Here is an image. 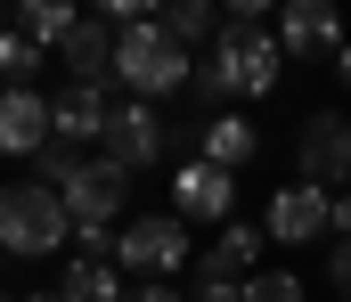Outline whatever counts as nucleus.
I'll return each instance as SVG.
<instances>
[{"mask_svg":"<svg viewBox=\"0 0 351 302\" xmlns=\"http://www.w3.org/2000/svg\"><path fill=\"white\" fill-rule=\"evenodd\" d=\"M196 270H204V278H229V286H254V278H262V229H254V221H229V229L213 237V253H196Z\"/></svg>","mask_w":351,"mask_h":302,"instance_id":"ddd939ff","label":"nucleus"},{"mask_svg":"<svg viewBox=\"0 0 351 302\" xmlns=\"http://www.w3.org/2000/svg\"><path fill=\"white\" fill-rule=\"evenodd\" d=\"M196 302H245V286H229V278H204V270H196Z\"/></svg>","mask_w":351,"mask_h":302,"instance_id":"4be33fe9","label":"nucleus"},{"mask_svg":"<svg viewBox=\"0 0 351 302\" xmlns=\"http://www.w3.org/2000/svg\"><path fill=\"white\" fill-rule=\"evenodd\" d=\"M41 66H49V49H33L16 25H0V90H33Z\"/></svg>","mask_w":351,"mask_h":302,"instance_id":"6ab92c4d","label":"nucleus"},{"mask_svg":"<svg viewBox=\"0 0 351 302\" xmlns=\"http://www.w3.org/2000/svg\"><path fill=\"white\" fill-rule=\"evenodd\" d=\"M196 155L221 164V172H245V164L262 155V131H254L245 114H204V123H196Z\"/></svg>","mask_w":351,"mask_h":302,"instance_id":"2eb2a0df","label":"nucleus"},{"mask_svg":"<svg viewBox=\"0 0 351 302\" xmlns=\"http://www.w3.org/2000/svg\"><path fill=\"white\" fill-rule=\"evenodd\" d=\"M164 147H172V131H164V114H156V106L114 99V114H106V164L147 172V164H164Z\"/></svg>","mask_w":351,"mask_h":302,"instance_id":"6e6552de","label":"nucleus"},{"mask_svg":"<svg viewBox=\"0 0 351 302\" xmlns=\"http://www.w3.org/2000/svg\"><path fill=\"white\" fill-rule=\"evenodd\" d=\"M269 33H278L286 58H327V66H335V49H343V16H335V0H286Z\"/></svg>","mask_w":351,"mask_h":302,"instance_id":"9d476101","label":"nucleus"},{"mask_svg":"<svg viewBox=\"0 0 351 302\" xmlns=\"http://www.w3.org/2000/svg\"><path fill=\"white\" fill-rule=\"evenodd\" d=\"M335 245H351V188L335 197Z\"/></svg>","mask_w":351,"mask_h":302,"instance_id":"b1692460","label":"nucleus"},{"mask_svg":"<svg viewBox=\"0 0 351 302\" xmlns=\"http://www.w3.org/2000/svg\"><path fill=\"white\" fill-rule=\"evenodd\" d=\"M294 180L302 188H327V197L351 188V114H311L294 131Z\"/></svg>","mask_w":351,"mask_h":302,"instance_id":"39448f33","label":"nucleus"},{"mask_svg":"<svg viewBox=\"0 0 351 302\" xmlns=\"http://www.w3.org/2000/svg\"><path fill=\"white\" fill-rule=\"evenodd\" d=\"M123 302H188V294H180V286H131Z\"/></svg>","mask_w":351,"mask_h":302,"instance_id":"5701e85b","label":"nucleus"},{"mask_svg":"<svg viewBox=\"0 0 351 302\" xmlns=\"http://www.w3.org/2000/svg\"><path fill=\"white\" fill-rule=\"evenodd\" d=\"M327 294L351 302V245H335V253H327Z\"/></svg>","mask_w":351,"mask_h":302,"instance_id":"412c9836","label":"nucleus"},{"mask_svg":"<svg viewBox=\"0 0 351 302\" xmlns=\"http://www.w3.org/2000/svg\"><path fill=\"white\" fill-rule=\"evenodd\" d=\"M106 114H114V90H58L49 131H58V147H90V139H106Z\"/></svg>","mask_w":351,"mask_h":302,"instance_id":"4468645a","label":"nucleus"},{"mask_svg":"<svg viewBox=\"0 0 351 302\" xmlns=\"http://www.w3.org/2000/svg\"><path fill=\"white\" fill-rule=\"evenodd\" d=\"M0 262H8V253H0Z\"/></svg>","mask_w":351,"mask_h":302,"instance_id":"bb28decb","label":"nucleus"},{"mask_svg":"<svg viewBox=\"0 0 351 302\" xmlns=\"http://www.w3.org/2000/svg\"><path fill=\"white\" fill-rule=\"evenodd\" d=\"M245 302H311V294H302V278H294V270H262V278L245 286Z\"/></svg>","mask_w":351,"mask_h":302,"instance_id":"aec40b11","label":"nucleus"},{"mask_svg":"<svg viewBox=\"0 0 351 302\" xmlns=\"http://www.w3.org/2000/svg\"><path fill=\"white\" fill-rule=\"evenodd\" d=\"M335 82H343V90H351V41H343V49H335Z\"/></svg>","mask_w":351,"mask_h":302,"instance_id":"393cba45","label":"nucleus"},{"mask_svg":"<svg viewBox=\"0 0 351 302\" xmlns=\"http://www.w3.org/2000/svg\"><path fill=\"white\" fill-rule=\"evenodd\" d=\"M123 270L114 262H66V278H58V302H123Z\"/></svg>","mask_w":351,"mask_h":302,"instance_id":"f3484780","label":"nucleus"},{"mask_svg":"<svg viewBox=\"0 0 351 302\" xmlns=\"http://www.w3.org/2000/svg\"><path fill=\"white\" fill-rule=\"evenodd\" d=\"M0 302H8V294H0Z\"/></svg>","mask_w":351,"mask_h":302,"instance_id":"cd10ccee","label":"nucleus"},{"mask_svg":"<svg viewBox=\"0 0 351 302\" xmlns=\"http://www.w3.org/2000/svg\"><path fill=\"white\" fill-rule=\"evenodd\" d=\"M25 302H58V286H49V294H25Z\"/></svg>","mask_w":351,"mask_h":302,"instance_id":"a878e982","label":"nucleus"},{"mask_svg":"<svg viewBox=\"0 0 351 302\" xmlns=\"http://www.w3.org/2000/svg\"><path fill=\"white\" fill-rule=\"evenodd\" d=\"M74 25H82V16H74L66 0H25V8H16V33H25L33 49H66Z\"/></svg>","mask_w":351,"mask_h":302,"instance_id":"a211bd4d","label":"nucleus"},{"mask_svg":"<svg viewBox=\"0 0 351 302\" xmlns=\"http://www.w3.org/2000/svg\"><path fill=\"white\" fill-rule=\"evenodd\" d=\"M188 262H196V245H188V221L180 212H131L114 229V270H131L139 286H172Z\"/></svg>","mask_w":351,"mask_h":302,"instance_id":"20e7f679","label":"nucleus"},{"mask_svg":"<svg viewBox=\"0 0 351 302\" xmlns=\"http://www.w3.org/2000/svg\"><path fill=\"white\" fill-rule=\"evenodd\" d=\"M58 131H49V99L41 90H0V155H41Z\"/></svg>","mask_w":351,"mask_h":302,"instance_id":"f8f14e48","label":"nucleus"},{"mask_svg":"<svg viewBox=\"0 0 351 302\" xmlns=\"http://www.w3.org/2000/svg\"><path fill=\"white\" fill-rule=\"evenodd\" d=\"M66 221L74 229H123V197H131V172L123 164H106V155H82L74 172H66Z\"/></svg>","mask_w":351,"mask_h":302,"instance_id":"423d86ee","label":"nucleus"},{"mask_svg":"<svg viewBox=\"0 0 351 302\" xmlns=\"http://www.w3.org/2000/svg\"><path fill=\"white\" fill-rule=\"evenodd\" d=\"M172 212H180V221H213V229H229V212H237V172L188 155V164L172 172Z\"/></svg>","mask_w":351,"mask_h":302,"instance_id":"1a4fd4ad","label":"nucleus"},{"mask_svg":"<svg viewBox=\"0 0 351 302\" xmlns=\"http://www.w3.org/2000/svg\"><path fill=\"white\" fill-rule=\"evenodd\" d=\"M188 74H196V58L180 49L156 16H139V25L114 33V90L123 99L156 106V99H172V90H188Z\"/></svg>","mask_w":351,"mask_h":302,"instance_id":"f03ea898","label":"nucleus"},{"mask_svg":"<svg viewBox=\"0 0 351 302\" xmlns=\"http://www.w3.org/2000/svg\"><path fill=\"white\" fill-rule=\"evenodd\" d=\"M74 245V221H66V197L41 188V180H8L0 188V253L8 262H49Z\"/></svg>","mask_w":351,"mask_h":302,"instance_id":"7ed1b4c3","label":"nucleus"},{"mask_svg":"<svg viewBox=\"0 0 351 302\" xmlns=\"http://www.w3.org/2000/svg\"><path fill=\"white\" fill-rule=\"evenodd\" d=\"M58 66H66V90H114V25L106 16H82L66 33Z\"/></svg>","mask_w":351,"mask_h":302,"instance_id":"9b49d317","label":"nucleus"},{"mask_svg":"<svg viewBox=\"0 0 351 302\" xmlns=\"http://www.w3.org/2000/svg\"><path fill=\"white\" fill-rule=\"evenodd\" d=\"M156 25H164V33H172L180 49H188V58H196V49H213V41H221V8H213V0H172V8H164V16H156Z\"/></svg>","mask_w":351,"mask_h":302,"instance_id":"dca6fc26","label":"nucleus"},{"mask_svg":"<svg viewBox=\"0 0 351 302\" xmlns=\"http://www.w3.org/2000/svg\"><path fill=\"white\" fill-rule=\"evenodd\" d=\"M278 74H286V49H278V33L262 25V0H229L221 8V41L196 58L188 90H196V106L229 114V99H269Z\"/></svg>","mask_w":351,"mask_h":302,"instance_id":"f257e3e1","label":"nucleus"},{"mask_svg":"<svg viewBox=\"0 0 351 302\" xmlns=\"http://www.w3.org/2000/svg\"><path fill=\"white\" fill-rule=\"evenodd\" d=\"M269 245H319V237H335V197L327 188H302V180H286L262 212Z\"/></svg>","mask_w":351,"mask_h":302,"instance_id":"0eeeda50","label":"nucleus"}]
</instances>
